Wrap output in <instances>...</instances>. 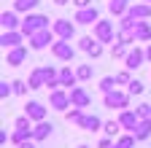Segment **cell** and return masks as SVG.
I'll list each match as a JSON object with an SVG mask.
<instances>
[{
	"mask_svg": "<svg viewBox=\"0 0 151 148\" xmlns=\"http://www.w3.org/2000/svg\"><path fill=\"white\" fill-rule=\"evenodd\" d=\"M135 22H138V19H132L129 14H124V16H119V30H132V27H135Z\"/></svg>",
	"mask_w": 151,
	"mask_h": 148,
	"instance_id": "obj_38",
	"label": "cell"
},
{
	"mask_svg": "<svg viewBox=\"0 0 151 148\" xmlns=\"http://www.w3.org/2000/svg\"><path fill=\"white\" fill-rule=\"evenodd\" d=\"M84 113H86L84 108H78V105H70V108L65 110V119H68V121H76V124H78V119H81Z\"/></svg>",
	"mask_w": 151,
	"mask_h": 148,
	"instance_id": "obj_32",
	"label": "cell"
},
{
	"mask_svg": "<svg viewBox=\"0 0 151 148\" xmlns=\"http://www.w3.org/2000/svg\"><path fill=\"white\" fill-rule=\"evenodd\" d=\"M135 143H138L135 135H132V132H124V135L116 137V143H113L111 148H135Z\"/></svg>",
	"mask_w": 151,
	"mask_h": 148,
	"instance_id": "obj_23",
	"label": "cell"
},
{
	"mask_svg": "<svg viewBox=\"0 0 151 148\" xmlns=\"http://www.w3.org/2000/svg\"><path fill=\"white\" fill-rule=\"evenodd\" d=\"M14 127H16V129H32V119L24 113V116H19V119L14 121Z\"/></svg>",
	"mask_w": 151,
	"mask_h": 148,
	"instance_id": "obj_40",
	"label": "cell"
},
{
	"mask_svg": "<svg viewBox=\"0 0 151 148\" xmlns=\"http://www.w3.org/2000/svg\"><path fill=\"white\" fill-rule=\"evenodd\" d=\"M76 73H78V81H89L92 78V65H78V67H76Z\"/></svg>",
	"mask_w": 151,
	"mask_h": 148,
	"instance_id": "obj_35",
	"label": "cell"
},
{
	"mask_svg": "<svg viewBox=\"0 0 151 148\" xmlns=\"http://www.w3.org/2000/svg\"><path fill=\"white\" fill-rule=\"evenodd\" d=\"M49 105H51L54 110H62V113H65V110L73 105V102H70V89H54L51 97H49Z\"/></svg>",
	"mask_w": 151,
	"mask_h": 148,
	"instance_id": "obj_7",
	"label": "cell"
},
{
	"mask_svg": "<svg viewBox=\"0 0 151 148\" xmlns=\"http://www.w3.org/2000/svg\"><path fill=\"white\" fill-rule=\"evenodd\" d=\"M132 135H135L138 140H148V137H151V119H140L138 129H135Z\"/></svg>",
	"mask_w": 151,
	"mask_h": 148,
	"instance_id": "obj_25",
	"label": "cell"
},
{
	"mask_svg": "<svg viewBox=\"0 0 151 148\" xmlns=\"http://www.w3.org/2000/svg\"><path fill=\"white\" fill-rule=\"evenodd\" d=\"M11 84H14V94H27V89H30V84L22 78H14Z\"/></svg>",
	"mask_w": 151,
	"mask_h": 148,
	"instance_id": "obj_37",
	"label": "cell"
},
{
	"mask_svg": "<svg viewBox=\"0 0 151 148\" xmlns=\"http://www.w3.org/2000/svg\"><path fill=\"white\" fill-rule=\"evenodd\" d=\"M113 143H116V137H108V135H105V137H100V143H97V145H100V148H111Z\"/></svg>",
	"mask_w": 151,
	"mask_h": 148,
	"instance_id": "obj_42",
	"label": "cell"
},
{
	"mask_svg": "<svg viewBox=\"0 0 151 148\" xmlns=\"http://www.w3.org/2000/svg\"><path fill=\"white\" fill-rule=\"evenodd\" d=\"M127 54H129V46H124V43H119V41L111 43V57H113V59H124Z\"/></svg>",
	"mask_w": 151,
	"mask_h": 148,
	"instance_id": "obj_29",
	"label": "cell"
},
{
	"mask_svg": "<svg viewBox=\"0 0 151 148\" xmlns=\"http://www.w3.org/2000/svg\"><path fill=\"white\" fill-rule=\"evenodd\" d=\"M60 81H62V89H73V86H78V73L70 65H65L60 67Z\"/></svg>",
	"mask_w": 151,
	"mask_h": 148,
	"instance_id": "obj_19",
	"label": "cell"
},
{
	"mask_svg": "<svg viewBox=\"0 0 151 148\" xmlns=\"http://www.w3.org/2000/svg\"><path fill=\"white\" fill-rule=\"evenodd\" d=\"M143 62H148V59H146V49H140V46L129 49V54L124 57V67H127V70H138Z\"/></svg>",
	"mask_w": 151,
	"mask_h": 148,
	"instance_id": "obj_12",
	"label": "cell"
},
{
	"mask_svg": "<svg viewBox=\"0 0 151 148\" xmlns=\"http://www.w3.org/2000/svg\"><path fill=\"white\" fill-rule=\"evenodd\" d=\"M116 32L119 30H113V22H108V19H100L97 24H92V35L100 43H116Z\"/></svg>",
	"mask_w": 151,
	"mask_h": 148,
	"instance_id": "obj_4",
	"label": "cell"
},
{
	"mask_svg": "<svg viewBox=\"0 0 151 148\" xmlns=\"http://www.w3.org/2000/svg\"><path fill=\"white\" fill-rule=\"evenodd\" d=\"M14 94V84L11 81H0V100H8Z\"/></svg>",
	"mask_w": 151,
	"mask_h": 148,
	"instance_id": "obj_36",
	"label": "cell"
},
{
	"mask_svg": "<svg viewBox=\"0 0 151 148\" xmlns=\"http://www.w3.org/2000/svg\"><path fill=\"white\" fill-rule=\"evenodd\" d=\"M143 3H148V6H151V0H143Z\"/></svg>",
	"mask_w": 151,
	"mask_h": 148,
	"instance_id": "obj_48",
	"label": "cell"
},
{
	"mask_svg": "<svg viewBox=\"0 0 151 148\" xmlns=\"http://www.w3.org/2000/svg\"><path fill=\"white\" fill-rule=\"evenodd\" d=\"M78 127L84 129V132H100V129H103V119L94 116V113H84L78 119Z\"/></svg>",
	"mask_w": 151,
	"mask_h": 148,
	"instance_id": "obj_16",
	"label": "cell"
},
{
	"mask_svg": "<svg viewBox=\"0 0 151 148\" xmlns=\"http://www.w3.org/2000/svg\"><path fill=\"white\" fill-rule=\"evenodd\" d=\"M119 124H122V129L124 132H135L138 129V124H140V116H138V110H132V108H124V110H119Z\"/></svg>",
	"mask_w": 151,
	"mask_h": 148,
	"instance_id": "obj_6",
	"label": "cell"
},
{
	"mask_svg": "<svg viewBox=\"0 0 151 148\" xmlns=\"http://www.w3.org/2000/svg\"><path fill=\"white\" fill-rule=\"evenodd\" d=\"M116 41H119V43H124V46L138 43V38H135V32H132V30H119V32H116Z\"/></svg>",
	"mask_w": 151,
	"mask_h": 148,
	"instance_id": "obj_30",
	"label": "cell"
},
{
	"mask_svg": "<svg viewBox=\"0 0 151 148\" xmlns=\"http://www.w3.org/2000/svg\"><path fill=\"white\" fill-rule=\"evenodd\" d=\"M127 14L132 16V19H151V6L140 0V3H132Z\"/></svg>",
	"mask_w": 151,
	"mask_h": 148,
	"instance_id": "obj_21",
	"label": "cell"
},
{
	"mask_svg": "<svg viewBox=\"0 0 151 148\" xmlns=\"http://www.w3.org/2000/svg\"><path fill=\"white\" fill-rule=\"evenodd\" d=\"M143 89H146V86H143V81H138V78H132V81L127 84V92H129L132 97H138V94H143Z\"/></svg>",
	"mask_w": 151,
	"mask_h": 148,
	"instance_id": "obj_34",
	"label": "cell"
},
{
	"mask_svg": "<svg viewBox=\"0 0 151 148\" xmlns=\"http://www.w3.org/2000/svg\"><path fill=\"white\" fill-rule=\"evenodd\" d=\"M51 54L60 62H70L73 57H76V49L70 46V41H65V38H57L54 43H51Z\"/></svg>",
	"mask_w": 151,
	"mask_h": 148,
	"instance_id": "obj_5",
	"label": "cell"
},
{
	"mask_svg": "<svg viewBox=\"0 0 151 148\" xmlns=\"http://www.w3.org/2000/svg\"><path fill=\"white\" fill-rule=\"evenodd\" d=\"M76 24H97L100 22V11L97 6H86V8H76Z\"/></svg>",
	"mask_w": 151,
	"mask_h": 148,
	"instance_id": "obj_8",
	"label": "cell"
},
{
	"mask_svg": "<svg viewBox=\"0 0 151 148\" xmlns=\"http://www.w3.org/2000/svg\"><path fill=\"white\" fill-rule=\"evenodd\" d=\"M51 132H54L51 121H38V124L32 127V140H35V143H41V140H49V137H51Z\"/></svg>",
	"mask_w": 151,
	"mask_h": 148,
	"instance_id": "obj_20",
	"label": "cell"
},
{
	"mask_svg": "<svg viewBox=\"0 0 151 148\" xmlns=\"http://www.w3.org/2000/svg\"><path fill=\"white\" fill-rule=\"evenodd\" d=\"M132 32H135L138 43H148L151 41V19H138L135 27H132Z\"/></svg>",
	"mask_w": 151,
	"mask_h": 148,
	"instance_id": "obj_17",
	"label": "cell"
},
{
	"mask_svg": "<svg viewBox=\"0 0 151 148\" xmlns=\"http://www.w3.org/2000/svg\"><path fill=\"white\" fill-rule=\"evenodd\" d=\"M135 110H138V116H140V119H151V105H148V102H143V105H138Z\"/></svg>",
	"mask_w": 151,
	"mask_h": 148,
	"instance_id": "obj_41",
	"label": "cell"
},
{
	"mask_svg": "<svg viewBox=\"0 0 151 148\" xmlns=\"http://www.w3.org/2000/svg\"><path fill=\"white\" fill-rule=\"evenodd\" d=\"M41 76H43V84L46 89H62V81H60V70H57L54 65H41Z\"/></svg>",
	"mask_w": 151,
	"mask_h": 148,
	"instance_id": "obj_10",
	"label": "cell"
},
{
	"mask_svg": "<svg viewBox=\"0 0 151 148\" xmlns=\"http://www.w3.org/2000/svg\"><path fill=\"white\" fill-rule=\"evenodd\" d=\"M6 62H8L11 67L24 65V62H27V46L22 43V46H14V49H8V54H6Z\"/></svg>",
	"mask_w": 151,
	"mask_h": 148,
	"instance_id": "obj_13",
	"label": "cell"
},
{
	"mask_svg": "<svg viewBox=\"0 0 151 148\" xmlns=\"http://www.w3.org/2000/svg\"><path fill=\"white\" fill-rule=\"evenodd\" d=\"M129 73H132V70H127V67L116 73V84H119V86H127V84L132 81V76H129Z\"/></svg>",
	"mask_w": 151,
	"mask_h": 148,
	"instance_id": "obj_39",
	"label": "cell"
},
{
	"mask_svg": "<svg viewBox=\"0 0 151 148\" xmlns=\"http://www.w3.org/2000/svg\"><path fill=\"white\" fill-rule=\"evenodd\" d=\"M0 24H3V30H19V27H22L19 11H16V8H11V11H3V14H0Z\"/></svg>",
	"mask_w": 151,
	"mask_h": 148,
	"instance_id": "obj_18",
	"label": "cell"
},
{
	"mask_svg": "<svg viewBox=\"0 0 151 148\" xmlns=\"http://www.w3.org/2000/svg\"><path fill=\"white\" fill-rule=\"evenodd\" d=\"M27 140H32V129H14L11 132V143L14 145H22Z\"/></svg>",
	"mask_w": 151,
	"mask_h": 148,
	"instance_id": "obj_26",
	"label": "cell"
},
{
	"mask_svg": "<svg viewBox=\"0 0 151 148\" xmlns=\"http://www.w3.org/2000/svg\"><path fill=\"white\" fill-rule=\"evenodd\" d=\"M146 59H148V62H151V43H148V46H146Z\"/></svg>",
	"mask_w": 151,
	"mask_h": 148,
	"instance_id": "obj_45",
	"label": "cell"
},
{
	"mask_svg": "<svg viewBox=\"0 0 151 148\" xmlns=\"http://www.w3.org/2000/svg\"><path fill=\"white\" fill-rule=\"evenodd\" d=\"M73 6L76 8H86V6H94V3H92V0H73Z\"/></svg>",
	"mask_w": 151,
	"mask_h": 148,
	"instance_id": "obj_43",
	"label": "cell"
},
{
	"mask_svg": "<svg viewBox=\"0 0 151 148\" xmlns=\"http://www.w3.org/2000/svg\"><path fill=\"white\" fill-rule=\"evenodd\" d=\"M113 89H119L116 76H105V78L100 81V92H103V94H108V92H113Z\"/></svg>",
	"mask_w": 151,
	"mask_h": 148,
	"instance_id": "obj_31",
	"label": "cell"
},
{
	"mask_svg": "<svg viewBox=\"0 0 151 148\" xmlns=\"http://www.w3.org/2000/svg\"><path fill=\"white\" fill-rule=\"evenodd\" d=\"M43 27H51L49 24V16L46 14H24V19H22V27H19V30H22L24 35H27V38H30V35L32 32H38V30H43Z\"/></svg>",
	"mask_w": 151,
	"mask_h": 148,
	"instance_id": "obj_3",
	"label": "cell"
},
{
	"mask_svg": "<svg viewBox=\"0 0 151 148\" xmlns=\"http://www.w3.org/2000/svg\"><path fill=\"white\" fill-rule=\"evenodd\" d=\"M103 132H105L108 137H119V132H124V129H122L119 119H113V121H105V124H103Z\"/></svg>",
	"mask_w": 151,
	"mask_h": 148,
	"instance_id": "obj_27",
	"label": "cell"
},
{
	"mask_svg": "<svg viewBox=\"0 0 151 148\" xmlns=\"http://www.w3.org/2000/svg\"><path fill=\"white\" fill-rule=\"evenodd\" d=\"M129 100H132V94L127 89H113L108 94H103V105L108 110H124V108H129Z\"/></svg>",
	"mask_w": 151,
	"mask_h": 148,
	"instance_id": "obj_1",
	"label": "cell"
},
{
	"mask_svg": "<svg viewBox=\"0 0 151 148\" xmlns=\"http://www.w3.org/2000/svg\"><path fill=\"white\" fill-rule=\"evenodd\" d=\"M129 0H108V11H111V16H124L127 11H129Z\"/></svg>",
	"mask_w": 151,
	"mask_h": 148,
	"instance_id": "obj_22",
	"label": "cell"
},
{
	"mask_svg": "<svg viewBox=\"0 0 151 148\" xmlns=\"http://www.w3.org/2000/svg\"><path fill=\"white\" fill-rule=\"evenodd\" d=\"M76 148H89V145H86V143H81V145H76Z\"/></svg>",
	"mask_w": 151,
	"mask_h": 148,
	"instance_id": "obj_47",
	"label": "cell"
},
{
	"mask_svg": "<svg viewBox=\"0 0 151 148\" xmlns=\"http://www.w3.org/2000/svg\"><path fill=\"white\" fill-rule=\"evenodd\" d=\"M70 102L78 105V108H89L92 105V94H89L84 86H73L70 89Z\"/></svg>",
	"mask_w": 151,
	"mask_h": 148,
	"instance_id": "obj_15",
	"label": "cell"
},
{
	"mask_svg": "<svg viewBox=\"0 0 151 148\" xmlns=\"http://www.w3.org/2000/svg\"><path fill=\"white\" fill-rule=\"evenodd\" d=\"M51 30H54L57 38L70 41L73 35H76V19H73V22H70V19H54V22H51Z\"/></svg>",
	"mask_w": 151,
	"mask_h": 148,
	"instance_id": "obj_9",
	"label": "cell"
},
{
	"mask_svg": "<svg viewBox=\"0 0 151 148\" xmlns=\"http://www.w3.org/2000/svg\"><path fill=\"white\" fill-rule=\"evenodd\" d=\"M27 84H30V89H43L46 84H43V76H41V67H35L30 76H27Z\"/></svg>",
	"mask_w": 151,
	"mask_h": 148,
	"instance_id": "obj_28",
	"label": "cell"
},
{
	"mask_svg": "<svg viewBox=\"0 0 151 148\" xmlns=\"http://www.w3.org/2000/svg\"><path fill=\"white\" fill-rule=\"evenodd\" d=\"M94 43H97V38H94V35H84V38L78 41V51H84V54H89Z\"/></svg>",
	"mask_w": 151,
	"mask_h": 148,
	"instance_id": "obj_33",
	"label": "cell"
},
{
	"mask_svg": "<svg viewBox=\"0 0 151 148\" xmlns=\"http://www.w3.org/2000/svg\"><path fill=\"white\" fill-rule=\"evenodd\" d=\"M16 148H35V140H27V143H22V145H16Z\"/></svg>",
	"mask_w": 151,
	"mask_h": 148,
	"instance_id": "obj_44",
	"label": "cell"
},
{
	"mask_svg": "<svg viewBox=\"0 0 151 148\" xmlns=\"http://www.w3.org/2000/svg\"><path fill=\"white\" fill-rule=\"evenodd\" d=\"M38 3H41V0H14V8L19 14H32L38 8Z\"/></svg>",
	"mask_w": 151,
	"mask_h": 148,
	"instance_id": "obj_24",
	"label": "cell"
},
{
	"mask_svg": "<svg viewBox=\"0 0 151 148\" xmlns=\"http://www.w3.org/2000/svg\"><path fill=\"white\" fill-rule=\"evenodd\" d=\"M27 41H30L27 46H30L32 51H43V49H51V43L57 41V35H54V30H51V27H43V30L32 32Z\"/></svg>",
	"mask_w": 151,
	"mask_h": 148,
	"instance_id": "obj_2",
	"label": "cell"
},
{
	"mask_svg": "<svg viewBox=\"0 0 151 148\" xmlns=\"http://www.w3.org/2000/svg\"><path fill=\"white\" fill-rule=\"evenodd\" d=\"M24 113L32 119V124H38V121H46V105H41V102H35V100H30L27 105H24Z\"/></svg>",
	"mask_w": 151,
	"mask_h": 148,
	"instance_id": "obj_14",
	"label": "cell"
},
{
	"mask_svg": "<svg viewBox=\"0 0 151 148\" xmlns=\"http://www.w3.org/2000/svg\"><path fill=\"white\" fill-rule=\"evenodd\" d=\"M27 35L22 30H3V35H0V46L3 49H14V46H22Z\"/></svg>",
	"mask_w": 151,
	"mask_h": 148,
	"instance_id": "obj_11",
	"label": "cell"
},
{
	"mask_svg": "<svg viewBox=\"0 0 151 148\" xmlns=\"http://www.w3.org/2000/svg\"><path fill=\"white\" fill-rule=\"evenodd\" d=\"M57 6H68V3H73V0H54Z\"/></svg>",
	"mask_w": 151,
	"mask_h": 148,
	"instance_id": "obj_46",
	"label": "cell"
}]
</instances>
